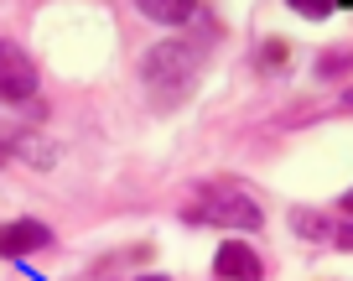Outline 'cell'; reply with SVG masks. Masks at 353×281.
<instances>
[{
    "label": "cell",
    "mask_w": 353,
    "mask_h": 281,
    "mask_svg": "<svg viewBox=\"0 0 353 281\" xmlns=\"http://www.w3.org/2000/svg\"><path fill=\"white\" fill-rule=\"evenodd\" d=\"M141 281H166V276H141Z\"/></svg>",
    "instance_id": "obj_13"
},
{
    "label": "cell",
    "mask_w": 353,
    "mask_h": 281,
    "mask_svg": "<svg viewBox=\"0 0 353 281\" xmlns=\"http://www.w3.org/2000/svg\"><path fill=\"white\" fill-rule=\"evenodd\" d=\"M213 271H219L223 281H265V260L254 255V245H244V240H223L219 255H213Z\"/></svg>",
    "instance_id": "obj_4"
},
{
    "label": "cell",
    "mask_w": 353,
    "mask_h": 281,
    "mask_svg": "<svg viewBox=\"0 0 353 281\" xmlns=\"http://www.w3.org/2000/svg\"><path fill=\"white\" fill-rule=\"evenodd\" d=\"M338 214H348V219H353V188H348V193L338 198Z\"/></svg>",
    "instance_id": "obj_11"
},
{
    "label": "cell",
    "mask_w": 353,
    "mask_h": 281,
    "mask_svg": "<svg viewBox=\"0 0 353 281\" xmlns=\"http://www.w3.org/2000/svg\"><path fill=\"white\" fill-rule=\"evenodd\" d=\"M37 63L21 52L16 42H0V99L6 104H26L37 99Z\"/></svg>",
    "instance_id": "obj_3"
},
{
    "label": "cell",
    "mask_w": 353,
    "mask_h": 281,
    "mask_svg": "<svg viewBox=\"0 0 353 281\" xmlns=\"http://www.w3.org/2000/svg\"><path fill=\"white\" fill-rule=\"evenodd\" d=\"M348 68H353V52H348V47H332V52H322L317 73H322V79H332V73H348Z\"/></svg>",
    "instance_id": "obj_8"
},
{
    "label": "cell",
    "mask_w": 353,
    "mask_h": 281,
    "mask_svg": "<svg viewBox=\"0 0 353 281\" xmlns=\"http://www.w3.org/2000/svg\"><path fill=\"white\" fill-rule=\"evenodd\" d=\"M135 6H141V16L156 21V26H182V21H192V6H198V0H135Z\"/></svg>",
    "instance_id": "obj_6"
},
{
    "label": "cell",
    "mask_w": 353,
    "mask_h": 281,
    "mask_svg": "<svg viewBox=\"0 0 353 281\" xmlns=\"http://www.w3.org/2000/svg\"><path fill=\"white\" fill-rule=\"evenodd\" d=\"M11 151H16V157H26L32 167H52V157H57L52 146H42V135H16Z\"/></svg>",
    "instance_id": "obj_7"
},
{
    "label": "cell",
    "mask_w": 353,
    "mask_h": 281,
    "mask_svg": "<svg viewBox=\"0 0 353 281\" xmlns=\"http://www.w3.org/2000/svg\"><path fill=\"white\" fill-rule=\"evenodd\" d=\"M188 224H219V229H260L265 214L250 193H239L234 182H203L192 193V203L182 209Z\"/></svg>",
    "instance_id": "obj_1"
},
{
    "label": "cell",
    "mask_w": 353,
    "mask_h": 281,
    "mask_svg": "<svg viewBox=\"0 0 353 281\" xmlns=\"http://www.w3.org/2000/svg\"><path fill=\"white\" fill-rule=\"evenodd\" d=\"M198 68H203V57H198V47H192V42H161V47H151V52H145L141 79L151 84L156 94L176 99V94H188V89H192Z\"/></svg>",
    "instance_id": "obj_2"
},
{
    "label": "cell",
    "mask_w": 353,
    "mask_h": 281,
    "mask_svg": "<svg viewBox=\"0 0 353 281\" xmlns=\"http://www.w3.org/2000/svg\"><path fill=\"white\" fill-rule=\"evenodd\" d=\"M6 157H11V141H0V162H6Z\"/></svg>",
    "instance_id": "obj_12"
},
{
    "label": "cell",
    "mask_w": 353,
    "mask_h": 281,
    "mask_svg": "<svg viewBox=\"0 0 353 281\" xmlns=\"http://www.w3.org/2000/svg\"><path fill=\"white\" fill-rule=\"evenodd\" d=\"M52 245V229L42 219H11L0 229V255H32V250Z\"/></svg>",
    "instance_id": "obj_5"
},
{
    "label": "cell",
    "mask_w": 353,
    "mask_h": 281,
    "mask_svg": "<svg viewBox=\"0 0 353 281\" xmlns=\"http://www.w3.org/2000/svg\"><path fill=\"white\" fill-rule=\"evenodd\" d=\"M327 245H338V250H353V224H332V229H327Z\"/></svg>",
    "instance_id": "obj_10"
},
{
    "label": "cell",
    "mask_w": 353,
    "mask_h": 281,
    "mask_svg": "<svg viewBox=\"0 0 353 281\" xmlns=\"http://www.w3.org/2000/svg\"><path fill=\"white\" fill-rule=\"evenodd\" d=\"M296 16H307V21H322V16H332V0H286Z\"/></svg>",
    "instance_id": "obj_9"
}]
</instances>
